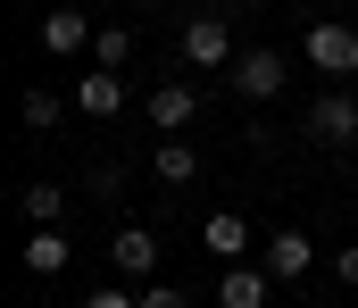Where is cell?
<instances>
[{"mask_svg": "<svg viewBox=\"0 0 358 308\" xmlns=\"http://www.w3.org/2000/svg\"><path fill=\"white\" fill-rule=\"evenodd\" d=\"M300 50H308V67H317L325 84H350L358 75V25H308Z\"/></svg>", "mask_w": 358, "mask_h": 308, "instance_id": "6da1fadb", "label": "cell"}, {"mask_svg": "<svg viewBox=\"0 0 358 308\" xmlns=\"http://www.w3.org/2000/svg\"><path fill=\"white\" fill-rule=\"evenodd\" d=\"M308 142H325V150H350L358 142V101L350 92H317L308 101Z\"/></svg>", "mask_w": 358, "mask_h": 308, "instance_id": "7a4b0ae2", "label": "cell"}, {"mask_svg": "<svg viewBox=\"0 0 358 308\" xmlns=\"http://www.w3.org/2000/svg\"><path fill=\"white\" fill-rule=\"evenodd\" d=\"M183 59L234 75V59H242V50H234V25H225V17H183Z\"/></svg>", "mask_w": 358, "mask_h": 308, "instance_id": "3957f363", "label": "cell"}, {"mask_svg": "<svg viewBox=\"0 0 358 308\" xmlns=\"http://www.w3.org/2000/svg\"><path fill=\"white\" fill-rule=\"evenodd\" d=\"M108 258H117L125 284H150L159 275V233L150 225H108Z\"/></svg>", "mask_w": 358, "mask_h": 308, "instance_id": "277c9868", "label": "cell"}, {"mask_svg": "<svg viewBox=\"0 0 358 308\" xmlns=\"http://www.w3.org/2000/svg\"><path fill=\"white\" fill-rule=\"evenodd\" d=\"M308 267H317V242H308L300 225H275V233H267V275H275V284H300Z\"/></svg>", "mask_w": 358, "mask_h": 308, "instance_id": "5b68a950", "label": "cell"}, {"mask_svg": "<svg viewBox=\"0 0 358 308\" xmlns=\"http://www.w3.org/2000/svg\"><path fill=\"white\" fill-rule=\"evenodd\" d=\"M192 117H200V92H192V84H159V92H150V125H159V133H167V142H183V125H192Z\"/></svg>", "mask_w": 358, "mask_h": 308, "instance_id": "8992f818", "label": "cell"}, {"mask_svg": "<svg viewBox=\"0 0 358 308\" xmlns=\"http://www.w3.org/2000/svg\"><path fill=\"white\" fill-rule=\"evenodd\" d=\"M92 34H100V25H92L84 8H50V17H42V50H50V59H76V50H92Z\"/></svg>", "mask_w": 358, "mask_h": 308, "instance_id": "52a82bcc", "label": "cell"}, {"mask_svg": "<svg viewBox=\"0 0 358 308\" xmlns=\"http://www.w3.org/2000/svg\"><path fill=\"white\" fill-rule=\"evenodd\" d=\"M234 92H242V101H275V92H283V59H275V50H242V59H234Z\"/></svg>", "mask_w": 358, "mask_h": 308, "instance_id": "ba28073f", "label": "cell"}, {"mask_svg": "<svg viewBox=\"0 0 358 308\" xmlns=\"http://www.w3.org/2000/svg\"><path fill=\"white\" fill-rule=\"evenodd\" d=\"M267 292H275V275H267V267H250V258L217 275V308H267Z\"/></svg>", "mask_w": 358, "mask_h": 308, "instance_id": "9c48e42d", "label": "cell"}, {"mask_svg": "<svg viewBox=\"0 0 358 308\" xmlns=\"http://www.w3.org/2000/svg\"><path fill=\"white\" fill-rule=\"evenodd\" d=\"M200 242H208V250H217L225 267H242V258H250V217H234V208H217V217L200 225Z\"/></svg>", "mask_w": 358, "mask_h": 308, "instance_id": "30bf717a", "label": "cell"}, {"mask_svg": "<svg viewBox=\"0 0 358 308\" xmlns=\"http://www.w3.org/2000/svg\"><path fill=\"white\" fill-rule=\"evenodd\" d=\"M76 108H84V117H117V108H125V75H108V67H92L84 84H76Z\"/></svg>", "mask_w": 358, "mask_h": 308, "instance_id": "8fae6325", "label": "cell"}, {"mask_svg": "<svg viewBox=\"0 0 358 308\" xmlns=\"http://www.w3.org/2000/svg\"><path fill=\"white\" fill-rule=\"evenodd\" d=\"M150 175H159L167 192H183V184L200 175V150H192V142H159V150H150Z\"/></svg>", "mask_w": 358, "mask_h": 308, "instance_id": "7c38bea8", "label": "cell"}, {"mask_svg": "<svg viewBox=\"0 0 358 308\" xmlns=\"http://www.w3.org/2000/svg\"><path fill=\"white\" fill-rule=\"evenodd\" d=\"M67 258H76V250H67V233H59V225H50V233H25V267H34L42 284H50V275H67Z\"/></svg>", "mask_w": 358, "mask_h": 308, "instance_id": "4fadbf2b", "label": "cell"}, {"mask_svg": "<svg viewBox=\"0 0 358 308\" xmlns=\"http://www.w3.org/2000/svg\"><path fill=\"white\" fill-rule=\"evenodd\" d=\"M125 59H134V25H100V34H92V67H108V75H117Z\"/></svg>", "mask_w": 358, "mask_h": 308, "instance_id": "5bb4252c", "label": "cell"}, {"mask_svg": "<svg viewBox=\"0 0 358 308\" xmlns=\"http://www.w3.org/2000/svg\"><path fill=\"white\" fill-rule=\"evenodd\" d=\"M25 217H34V233H50V225L67 217V192H59V184H25Z\"/></svg>", "mask_w": 358, "mask_h": 308, "instance_id": "9a60e30c", "label": "cell"}, {"mask_svg": "<svg viewBox=\"0 0 358 308\" xmlns=\"http://www.w3.org/2000/svg\"><path fill=\"white\" fill-rule=\"evenodd\" d=\"M17 117H25V133H59L67 101H59V92H25V101H17Z\"/></svg>", "mask_w": 358, "mask_h": 308, "instance_id": "2e32d148", "label": "cell"}, {"mask_svg": "<svg viewBox=\"0 0 358 308\" xmlns=\"http://www.w3.org/2000/svg\"><path fill=\"white\" fill-rule=\"evenodd\" d=\"M84 192H92V200H125V167H117V159H92V167H84Z\"/></svg>", "mask_w": 358, "mask_h": 308, "instance_id": "e0dca14e", "label": "cell"}, {"mask_svg": "<svg viewBox=\"0 0 358 308\" xmlns=\"http://www.w3.org/2000/svg\"><path fill=\"white\" fill-rule=\"evenodd\" d=\"M84 308H142V292H117L108 284V292H84Z\"/></svg>", "mask_w": 358, "mask_h": 308, "instance_id": "ac0fdd59", "label": "cell"}, {"mask_svg": "<svg viewBox=\"0 0 358 308\" xmlns=\"http://www.w3.org/2000/svg\"><path fill=\"white\" fill-rule=\"evenodd\" d=\"M142 308H183V292L176 284H142Z\"/></svg>", "mask_w": 358, "mask_h": 308, "instance_id": "d6986e66", "label": "cell"}, {"mask_svg": "<svg viewBox=\"0 0 358 308\" xmlns=\"http://www.w3.org/2000/svg\"><path fill=\"white\" fill-rule=\"evenodd\" d=\"M334 275H342V284H350V292H358V242H350V250H342V258H334Z\"/></svg>", "mask_w": 358, "mask_h": 308, "instance_id": "ffe728a7", "label": "cell"}]
</instances>
